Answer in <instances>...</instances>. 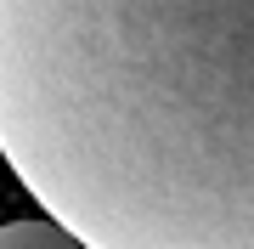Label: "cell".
I'll list each match as a JSON object with an SVG mask.
<instances>
[{"label":"cell","mask_w":254,"mask_h":249,"mask_svg":"<svg viewBox=\"0 0 254 249\" xmlns=\"http://www.w3.org/2000/svg\"><path fill=\"white\" fill-rule=\"evenodd\" d=\"M0 249H79L57 221H6L0 227Z\"/></svg>","instance_id":"7a4b0ae2"},{"label":"cell","mask_w":254,"mask_h":249,"mask_svg":"<svg viewBox=\"0 0 254 249\" xmlns=\"http://www.w3.org/2000/svg\"><path fill=\"white\" fill-rule=\"evenodd\" d=\"M0 159L79 249H254V0H0Z\"/></svg>","instance_id":"6da1fadb"}]
</instances>
